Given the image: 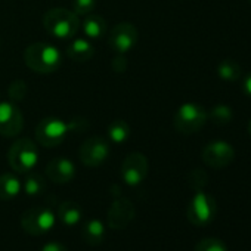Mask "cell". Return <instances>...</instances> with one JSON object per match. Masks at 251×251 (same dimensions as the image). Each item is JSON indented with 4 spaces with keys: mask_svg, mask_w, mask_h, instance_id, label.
Returning <instances> with one entry per match:
<instances>
[{
    "mask_svg": "<svg viewBox=\"0 0 251 251\" xmlns=\"http://www.w3.org/2000/svg\"><path fill=\"white\" fill-rule=\"evenodd\" d=\"M24 62L30 70L39 74H50L61 67L62 55L53 45L33 43L24 52Z\"/></svg>",
    "mask_w": 251,
    "mask_h": 251,
    "instance_id": "obj_1",
    "label": "cell"
},
{
    "mask_svg": "<svg viewBox=\"0 0 251 251\" xmlns=\"http://www.w3.org/2000/svg\"><path fill=\"white\" fill-rule=\"evenodd\" d=\"M43 27L52 37L68 40L77 34L80 28V20L73 11L64 8H52L43 15Z\"/></svg>",
    "mask_w": 251,
    "mask_h": 251,
    "instance_id": "obj_2",
    "label": "cell"
},
{
    "mask_svg": "<svg viewBox=\"0 0 251 251\" xmlns=\"http://www.w3.org/2000/svg\"><path fill=\"white\" fill-rule=\"evenodd\" d=\"M207 121V111L204 106L186 102L180 105L173 117V126L176 132L180 135H194L198 133Z\"/></svg>",
    "mask_w": 251,
    "mask_h": 251,
    "instance_id": "obj_3",
    "label": "cell"
},
{
    "mask_svg": "<svg viewBox=\"0 0 251 251\" xmlns=\"http://www.w3.org/2000/svg\"><path fill=\"white\" fill-rule=\"evenodd\" d=\"M39 161V150L37 145L28 139L23 138L12 144L8 152V163L14 169V172L25 175L31 172Z\"/></svg>",
    "mask_w": 251,
    "mask_h": 251,
    "instance_id": "obj_4",
    "label": "cell"
},
{
    "mask_svg": "<svg viewBox=\"0 0 251 251\" xmlns=\"http://www.w3.org/2000/svg\"><path fill=\"white\" fill-rule=\"evenodd\" d=\"M216 213H217L216 200L204 191H195L186 208L188 220L195 226H205L214 220Z\"/></svg>",
    "mask_w": 251,
    "mask_h": 251,
    "instance_id": "obj_5",
    "label": "cell"
},
{
    "mask_svg": "<svg viewBox=\"0 0 251 251\" xmlns=\"http://www.w3.org/2000/svg\"><path fill=\"white\" fill-rule=\"evenodd\" d=\"M70 129L71 126H68L65 121L55 117H48L37 124L36 139L45 148H55L65 141Z\"/></svg>",
    "mask_w": 251,
    "mask_h": 251,
    "instance_id": "obj_6",
    "label": "cell"
},
{
    "mask_svg": "<svg viewBox=\"0 0 251 251\" xmlns=\"http://www.w3.org/2000/svg\"><path fill=\"white\" fill-rule=\"evenodd\" d=\"M56 217L48 207H33L23 213L21 227L31 236H40L48 233L55 226Z\"/></svg>",
    "mask_w": 251,
    "mask_h": 251,
    "instance_id": "obj_7",
    "label": "cell"
},
{
    "mask_svg": "<svg viewBox=\"0 0 251 251\" xmlns=\"http://www.w3.org/2000/svg\"><path fill=\"white\" fill-rule=\"evenodd\" d=\"M148 158L141 152H132L126 157L120 167L121 179L129 186H139L148 176Z\"/></svg>",
    "mask_w": 251,
    "mask_h": 251,
    "instance_id": "obj_8",
    "label": "cell"
},
{
    "mask_svg": "<svg viewBox=\"0 0 251 251\" xmlns=\"http://www.w3.org/2000/svg\"><path fill=\"white\" fill-rule=\"evenodd\" d=\"M136 216L133 202L126 197H115L106 211V223L112 230H123L127 227Z\"/></svg>",
    "mask_w": 251,
    "mask_h": 251,
    "instance_id": "obj_9",
    "label": "cell"
},
{
    "mask_svg": "<svg viewBox=\"0 0 251 251\" xmlns=\"http://www.w3.org/2000/svg\"><path fill=\"white\" fill-rule=\"evenodd\" d=\"M138 30L132 23H120L114 25L109 31L108 45L115 53L124 55L135 48V45L138 43Z\"/></svg>",
    "mask_w": 251,
    "mask_h": 251,
    "instance_id": "obj_10",
    "label": "cell"
},
{
    "mask_svg": "<svg viewBox=\"0 0 251 251\" xmlns=\"http://www.w3.org/2000/svg\"><path fill=\"white\" fill-rule=\"evenodd\" d=\"M80 161L87 167H99L109 157V141L102 136H93L84 141L78 150Z\"/></svg>",
    "mask_w": 251,
    "mask_h": 251,
    "instance_id": "obj_11",
    "label": "cell"
},
{
    "mask_svg": "<svg viewBox=\"0 0 251 251\" xmlns=\"http://www.w3.org/2000/svg\"><path fill=\"white\" fill-rule=\"evenodd\" d=\"M235 160V148L226 141H213L202 150V161L211 169H225Z\"/></svg>",
    "mask_w": 251,
    "mask_h": 251,
    "instance_id": "obj_12",
    "label": "cell"
},
{
    "mask_svg": "<svg viewBox=\"0 0 251 251\" xmlns=\"http://www.w3.org/2000/svg\"><path fill=\"white\" fill-rule=\"evenodd\" d=\"M24 127L21 109L14 102H0V135L5 138L18 136Z\"/></svg>",
    "mask_w": 251,
    "mask_h": 251,
    "instance_id": "obj_13",
    "label": "cell"
},
{
    "mask_svg": "<svg viewBox=\"0 0 251 251\" xmlns=\"http://www.w3.org/2000/svg\"><path fill=\"white\" fill-rule=\"evenodd\" d=\"M45 173L50 182L58 183V185H64V183H68L74 179L75 166L71 160H68L65 157H58V158H53L52 161H49Z\"/></svg>",
    "mask_w": 251,
    "mask_h": 251,
    "instance_id": "obj_14",
    "label": "cell"
},
{
    "mask_svg": "<svg viewBox=\"0 0 251 251\" xmlns=\"http://www.w3.org/2000/svg\"><path fill=\"white\" fill-rule=\"evenodd\" d=\"M80 25H81L84 36L90 40H100L102 37H105L106 30H108L105 20L96 14L86 15L83 23H80Z\"/></svg>",
    "mask_w": 251,
    "mask_h": 251,
    "instance_id": "obj_15",
    "label": "cell"
},
{
    "mask_svg": "<svg viewBox=\"0 0 251 251\" xmlns=\"http://www.w3.org/2000/svg\"><path fill=\"white\" fill-rule=\"evenodd\" d=\"M83 239L86 244L95 247L100 245L106 235V226L100 219H89L83 225Z\"/></svg>",
    "mask_w": 251,
    "mask_h": 251,
    "instance_id": "obj_16",
    "label": "cell"
},
{
    "mask_svg": "<svg viewBox=\"0 0 251 251\" xmlns=\"http://www.w3.org/2000/svg\"><path fill=\"white\" fill-rule=\"evenodd\" d=\"M59 220L67 226H75L83 220V208L75 201H64L58 208Z\"/></svg>",
    "mask_w": 251,
    "mask_h": 251,
    "instance_id": "obj_17",
    "label": "cell"
},
{
    "mask_svg": "<svg viewBox=\"0 0 251 251\" xmlns=\"http://www.w3.org/2000/svg\"><path fill=\"white\" fill-rule=\"evenodd\" d=\"M23 191L21 180L14 173H3L0 175V200L9 201L20 195Z\"/></svg>",
    "mask_w": 251,
    "mask_h": 251,
    "instance_id": "obj_18",
    "label": "cell"
},
{
    "mask_svg": "<svg viewBox=\"0 0 251 251\" xmlns=\"http://www.w3.org/2000/svg\"><path fill=\"white\" fill-rule=\"evenodd\" d=\"M93 53H95V49L87 39H75L68 45V49H67L68 58L75 62H86L93 56Z\"/></svg>",
    "mask_w": 251,
    "mask_h": 251,
    "instance_id": "obj_19",
    "label": "cell"
},
{
    "mask_svg": "<svg viewBox=\"0 0 251 251\" xmlns=\"http://www.w3.org/2000/svg\"><path fill=\"white\" fill-rule=\"evenodd\" d=\"M106 135H108V141L111 144L121 145V144L129 141V138L132 135V129H130V126H129L127 121H124V120H112L108 124Z\"/></svg>",
    "mask_w": 251,
    "mask_h": 251,
    "instance_id": "obj_20",
    "label": "cell"
},
{
    "mask_svg": "<svg viewBox=\"0 0 251 251\" xmlns=\"http://www.w3.org/2000/svg\"><path fill=\"white\" fill-rule=\"evenodd\" d=\"M25 179L23 183V191L28 195V197H39L45 192L46 189V180L42 175L34 173L33 170L25 173Z\"/></svg>",
    "mask_w": 251,
    "mask_h": 251,
    "instance_id": "obj_21",
    "label": "cell"
},
{
    "mask_svg": "<svg viewBox=\"0 0 251 251\" xmlns=\"http://www.w3.org/2000/svg\"><path fill=\"white\" fill-rule=\"evenodd\" d=\"M217 75L225 81H236L242 75L239 64L233 59H223L217 65Z\"/></svg>",
    "mask_w": 251,
    "mask_h": 251,
    "instance_id": "obj_22",
    "label": "cell"
},
{
    "mask_svg": "<svg viewBox=\"0 0 251 251\" xmlns=\"http://www.w3.org/2000/svg\"><path fill=\"white\" fill-rule=\"evenodd\" d=\"M207 118H210L211 123H214L217 126H225V124H229L232 121L233 111L226 103H217L210 109V112L207 114Z\"/></svg>",
    "mask_w": 251,
    "mask_h": 251,
    "instance_id": "obj_23",
    "label": "cell"
},
{
    "mask_svg": "<svg viewBox=\"0 0 251 251\" xmlns=\"http://www.w3.org/2000/svg\"><path fill=\"white\" fill-rule=\"evenodd\" d=\"M195 251H227V247L222 239L204 238L195 245Z\"/></svg>",
    "mask_w": 251,
    "mask_h": 251,
    "instance_id": "obj_24",
    "label": "cell"
},
{
    "mask_svg": "<svg viewBox=\"0 0 251 251\" xmlns=\"http://www.w3.org/2000/svg\"><path fill=\"white\" fill-rule=\"evenodd\" d=\"M96 9V0H73V12L77 17H86Z\"/></svg>",
    "mask_w": 251,
    "mask_h": 251,
    "instance_id": "obj_25",
    "label": "cell"
},
{
    "mask_svg": "<svg viewBox=\"0 0 251 251\" xmlns=\"http://www.w3.org/2000/svg\"><path fill=\"white\" fill-rule=\"evenodd\" d=\"M27 92H28V87H27V83L24 80H14L8 89L9 98L15 102L23 100L27 96Z\"/></svg>",
    "mask_w": 251,
    "mask_h": 251,
    "instance_id": "obj_26",
    "label": "cell"
},
{
    "mask_svg": "<svg viewBox=\"0 0 251 251\" xmlns=\"http://www.w3.org/2000/svg\"><path fill=\"white\" fill-rule=\"evenodd\" d=\"M208 183V176L202 169H194L189 175V185L194 191H202Z\"/></svg>",
    "mask_w": 251,
    "mask_h": 251,
    "instance_id": "obj_27",
    "label": "cell"
},
{
    "mask_svg": "<svg viewBox=\"0 0 251 251\" xmlns=\"http://www.w3.org/2000/svg\"><path fill=\"white\" fill-rule=\"evenodd\" d=\"M111 67H112V70H114L115 73H124L126 68H127V62H126V58H124L123 55H118V53H117V56L112 59Z\"/></svg>",
    "mask_w": 251,
    "mask_h": 251,
    "instance_id": "obj_28",
    "label": "cell"
},
{
    "mask_svg": "<svg viewBox=\"0 0 251 251\" xmlns=\"http://www.w3.org/2000/svg\"><path fill=\"white\" fill-rule=\"evenodd\" d=\"M42 251H68V250H67V247L64 244H61L58 241H52V242H48L42 248Z\"/></svg>",
    "mask_w": 251,
    "mask_h": 251,
    "instance_id": "obj_29",
    "label": "cell"
},
{
    "mask_svg": "<svg viewBox=\"0 0 251 251\" xmlns=\"http://www.w3.org/2000/svg\"><path fill=\"white\" fill-rule=\"evenodd\" d=\"M242 92H244V95H247L248 98H251V71L250 73H247L245 75H244V80H242Z\"/></svg>",
    "mask_w": 251,
    "mask_h": 251,
    "instance_id": "obj_30",
    "label": "cell"
},
{
    "mask_svg": "<svg viewBox=\"0 0 251 251\" xmlns=\"http://www.w3.org/2000/svg\"><path fill=\"white\" fill-rule=\"evenodd\" d=\"M248 133L251 136V118H250V123H248Z\"/></svg>",
    "mask_w": 251,
    "mask_h": 251,
    "instance_id": "obj_31",
    "label": "cell"
},
{
    "mask_svg": "<svg viewBox=\"0 0 251 251\" xmlns=\"http://www.w3.org/2000/svg\"><path fill=\"white\" fill-rule=\"evenodd\" d=\"M250 2H251V0H250Z\"/></svg>",
    "mask_w": 251,
    "mask_h": 251,
    "instance_id": "obj_32",
    "label": "cell"
}]
</instances>
